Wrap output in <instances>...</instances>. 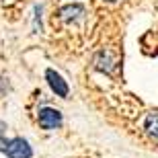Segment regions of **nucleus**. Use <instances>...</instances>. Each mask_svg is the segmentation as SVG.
<instances>
[{"label":"nucleus","mask_w":158,"mask_h":158,"mask_svg":"<svg viewBox=\"0 0 158 158\" xmlns=\"http://www.w3.org/2000/svg\"><path fill=\"white\" fill-rule=\"evenodd\" d=\"M39 123H41V127L53 129V127H58L60 123H62V115H60V111H56V109L45 107V109L39 111Z\"/></svg>","instance_id":"f03ea898"},{"label":"nucleus","mask_w":158,"mask_h":158,"mask_svg":"<svg viewBox=\"0 0 158 158\" xmlns=\"http://www.w3.org/2000/svg\"><path fill=\"white\" fill-rule=\"evenodd\" d=\"M146 129L152 135H156V138H158V115H148V119H146Z\"/></svg>","instance_id":"20e7f679"},{"label":"nucleus","mask_w":158,"mask_h":158,"mask_svg":"<svg viewBox=\"0 0 158 158\" xmlns=\"http://www.w3.org/2000/svg\"><path fill=\"white\" fill-rule=\"evenodd\" d=\"M45 76H47L49 86L53 88V93L60 94V97H68V86H66V82L62 80V76H60V74H56L53 70H47Z\"/></svg>","instance_id":"7ed1b4c3"},{"label":"nucleus","mask_w":158,"mask_h":158,"mask_svg":"<svg viewBox=\"0 0 158 158\" xmlns=\"http://www.w3.org/2000/svg\"><path fill=\"white\" fill-rule=\"evenodd\" d=\"M0 152H4L8 158H31V146L21 138L0 140Z\"/></svg>","instance_id":"f257e3e1"}]
</instances>
